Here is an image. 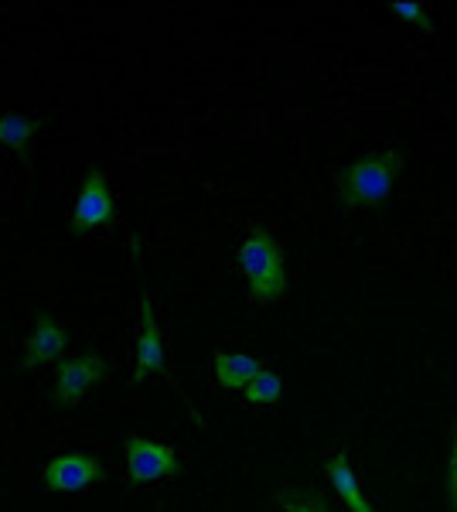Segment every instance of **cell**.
Returning a JSON list of instances; mask_svg holds the SVG:
<instances>
[{
    "instance_id": "cell-1",
    "label": "cell",
    "mask_w": 457,
    "mask_h": 512,
    "mask_svg": "<svg viewBox=\"0 0 457 512\" xmlns=\"http://www.w3.org/2000/svg\"><path fill=\"white\" fill-rule=\"evenodd\" d=\"M239 270H243L249 294L263 304L280 301L287 291V267L277 239L267 229H253L239 246Z\"/></svg>"
},
{
    "instance_id": "cell-2",
    "label": "cell",
    "mask_w": 457,
    "mask_h": 512,
    "mask_svg": "<svg viewBox=\"0 0 457 512\" xmlns=\"http://www.w3.org/2000/svg\"><path fill=\"white\" fill-rule=\"evenodd\" d=\"M400 171L403 158L396 151L365 154L338 175V195H342L345 205H379L393 192Z\"/></svg>"
},
{
    "instance_id": "cell-3",
    "label": "cell",
    "mask_w": 457,
    "mask_h": 512,
    "mask_svg": "<svg viewBox=\"0 0 457 512\" xmlns=\"http://www.w3.org/2000/svg\"><path fill=\"white\" fill-rule=\"evenodd\" d=\"M110 373L106 359H99L93 352H82V355H72L58 366L55 373V383H52V400L58 407H69V403L82 400L93 386H99Z\"/></svg>"
},
{
    "instance_id": "cell-4",
    "label": "cell",
    "mask_w": 457,
    "mask_h": 512,
    "mask_svg": "<svg viewBox=\"0 0 457 512\" xmlns=\"http://www.w3.org/2000/svg\"><path fill=\"white\" fill-rule=\"evenodd\" d=\"M41 482L52 492H82L89 485L103 482V461L89 451H65L55 454L41 472Z\"/></svg>"
},
{
    "instance_id": "cell-5",
    "label": "cell",
    "mask_w": 457,
    "mask_h": 512,
    "mask_svg": "<svg viewBox=\"0 0 457 512\" xmlns=\"http://www.w3.org/2000/svg\"><path fill=\"white\" fill-rule=\"evenodd\" d=\"M181 472V458L171 448L147 437H130L127 441V475L134 485L157 482V478H171Z\"/></svg>"
},
{
    "instance_id": "cell-6",
    "label": "cell",
    "mask_w": 457,
    "mask_h": 512,
    "mask_svg": "<svg viewBox=\"0 0 457 512\" xmlns=\"http://www.w3.org/2000/svg\"><path fill=\"white\" fill-rule=\"evenodd\" d=\"M110 219H113L110 185H106L103 171H89L76 195V205H72V229L76 233H93V229L106 226Z\"/></svg>"
},
{
    "instance_id": "cell-7",
    "label": "cell",
    "mask_w": 457,
    "mask_h": 512,
    "mask_svg": "<svg viewBox=\"0 0 457 512\" xmlns=\"http://www.w3.org/2000/svg\"><path fill=\"white\" fill-rule=\"evenodd\" d=\"M151 373L168 376V362H164V335L161 325L154 318V304L151 297H140V338H137V369H134V383H144Z\"/></svg>"
},
{
    "instance_id": "cell-8",
    "label": "cell",
    "mask_w": 457,
    "mask_h": 512,
    "mask_svg": "<svg viewBox=\"0 0 457 512\" xmlns=\"http://www.w3.org/2000/svg\"><path fill=\"white\" fill-rule=\"evenodd\" d=\"M65 345H69L65 328L58 325L52 315H38L28 342H24V366L35 369V366H45V362H55L58 355L65 352Z\"/></svg>"
},
{
    "instance_id": "cell-9",
    "label": "cell",
    "mask_w": 457,
    "mask_h": 512,
    "mask_svg": "<svg viewBox=\"0 0 457 512\" xmlns=\"http://www.w3.org/2000/svg\"><path fill=\"white\" fill-rule=\"evenodd\" d=\"M324 472H328L331 489L342 495V502L348 506V512H376V509H372V502L365 499V489L359 485V478H355L352 465H348V458H345L342 451L328 454V461H324Z\"/></svg>"
},
{
    "instance_id": "cell-10",
    "label": "cell",
    "mask_w": 457,
    "mask_h": 512,
    "mask_svg": "<svg viewBox=\"0 0 457 512\" xmlns=\"http://www.w3.org/2000/svg\"><path fill=\"white\" fill-rule=\"evenodd\" d=\"M260 369H263V362L246 352H222V355H215V362H212V373L226 393L246 390V383L260 373Z\"/></svg>"
},
{
    "instance_id": "cell-11",
    "label": "cell",
    "mask_w": 457,
    "mask_h": 512,
    "mask_svg": "<svg viewBox=\"0 0 457 512\" xmlns=\"http://www.w3.org/2000/svg\"><path fill=\"white\" fill-rule=\"evenodd\" d=\"M246 403H260V407H267V403H277L280 396H284V379H280L273 369L263 366L260 373L246 383Z\"/></svg>"
},
{
    "instance_id": "cell-12",
    "label": "cell",
    "mask_w": 457,
    "mask_h": 512,
    "mask_svg": "<svg viewBox=\"0 0 457 512\" xmlns=\"http://www.w3.org/2000/svg\"><path fill=\"white\" fill-rule=\"evenodd\" d=\"M31 134H35V120L24 117V113H4V117H0V144L14 147V151H24Z\"/></svg>"
},
{
    "instance_id": "cell-13",
    "label": "cell",
    "mask_w": 457,
    "mask_h": 512,
    "mask_svg": "<svg viewBox=\"0 0 457 512\" xmlns=\"http://www.w3.org/2000/svg\"><path fill=\"white\" fill-rule=\"evenodd\" d=\"M277 502L284 512H328V506L311 492H287V495H277Z\"/></svg>"
},
{
    "instance_id": "cell-14",
    "label": "cell",
    "mask_w": 457,
    "mask_h": 512,
    "mask_svg": "<svg viewBox=\"0 0 457 512\" xmlns=\"http://www.w3.org/2000/svg\"><path fill=\"white\" fill-rule=\"evenodd\" d=\"M444 489H447V506L457 512V424H454V441H451V458H447V478H444Z\"/></svg>"
},
{
    "instance_id": "cell-15",
    "label": "cell",
    "mask_w": 457,
    "mask_h": 512,
    "mask_svg": "<svg viewBox=\"0 0 457 512\" xmlns=\"http://www.w3.org/2000/svg\"><path fill=\"white\" fill-rule=\"evenodd\" d=\"M393 14H400L406 21H423L427 18V11H423L420 4H393Z\"/></svg>"
}]
</instances>
